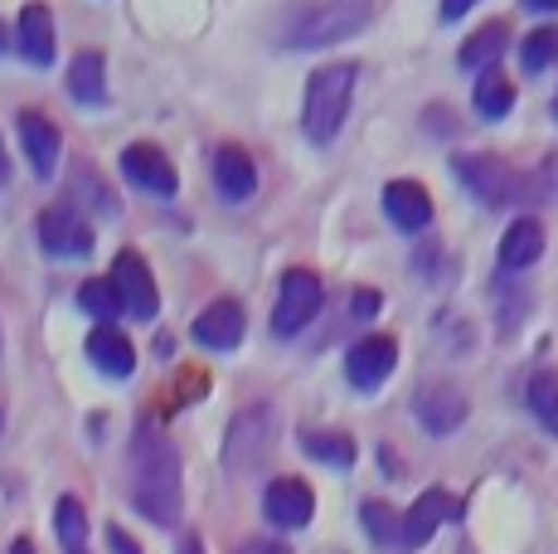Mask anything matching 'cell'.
<instances>
[{
    "instance_id": "cell-1",
    "label": "cell",
    "mask_w": 558,
    "mask_h": 554,
    "mask_svg": "<svg viewBox=\"0 0 558 554\" xmlns=\"http://www.w3.org/2000/svg\"><path fill=\"white\" fill-rule=\"evenodd\" d=\"M132 501L146 520H180V453L156 423H142L132 438Z\"/></svg>"
},
{
    "instance_id": "cell-2",
    "label": "cell",
    "mask_w": 558,
    "mask_h": 554,
    "mask_svg": "<svg viewBox=\"0 0 558 554\" xmlns=\"http://www.w3.org/2000/svg\"><path fill=\"white\" fill-rule=\"evenodd\" d=\"M350 98H355V63H320L306 79L302 132L316 146H330L350 117Z\"/></svg>"
},
{
    "instance_id": "cell-3",
    "label": "cell",
    "mask_w": 558,
    "mask_h": 554,
    "mask_svg": "<svg viewBox=\"0 0 558 554\" xmlns=\"http://www.w3.org/2000/svg\"><path fill=\"white\" fill-rule=\"evenodd\" d=\"M369 20H374L369 0H330V5H316L296 20L292 35H287V49H326V45H336V39H350V35H360V29H369Z\"/></svg>"
},
{
    "instance_id": "cell-4",
    "label": "cell",
    "mask_w": 558,
    "mask_h": 554,
    "mask_svg": "<svg viewBox=\"0 0 558 554\" xmlns=\"http://www.w3.org/2000/svg\"><path fill=\"white\" fill-rule=\"evenodd\" d=\"M272 443H277L272 404H248V409L229 423V433H223V467H229L233 477H248V472H257V467L267 462Z\"/></svg>"
},
{
    "instance_id": "cell-5",
    "label": "cell",
    "mask_w": 558,
    "mask_h": 554,
    "mask_svg": "<svg viewBox=\"0 0 558 554\" xmlns=\"http://www.w3.org/2000/svg\"><path fill=\"white\" fill-rule=\"evenodd\" d=\"M452 170L461 176V185H466L471 195H476L481 205H490V209L514 205V200L530 195L524 176H514V170L506 161H496V156H452Z\"/></svg>"
},
{
    "instance_id": "cell-6",
    "label": "cell",
    "mask_w": 558,
    "mask_h": 554,
    "mask_svg": "<svg viewBox=\"0 0 558 554\" xmlns=\"http://www.w3.org/2000/svg\"><path fill=\"white\" fill-rule=\"evenodd\" d=\"M320 312V277L306 268L282 273V292H277L272 306V332L277 336H302Z\"/></svg>"
},
{
    "instance_id": "cell-7",
    "label": "cell",
    "mask_w": 558,
    "mask_h": 554,
    "mask_svg": "<svg viewBox=\"0 0 558 554\" xmlns=\"http://www.w3.org/2000/svg\"><path fill=\"white\" fill-rule=\"evenodd\" d=\"M112 292H117V306H122L126 316H136V322H151L156 316V306H160V292H156V277L151 268L142 263V253H117V263H112Z\"/></svg>"
},
{
    "instance_id": "cell-8",
    "label": "cell",
    "mask_w": 558,
    "mask_h": 554,
    "mask_svg": "<svg viewBox=\"0 0 558 554\" xmlns=\"http://www.w3.org/2000/svg\"><path fill=\"white\" fill-rule=\"evenodd\" d=\"M39 243H45L49 258H88L93 253V224L78 215L73 205H49L45 215H39Z\"/></svg>"
},
{
    "instance_id": "cell-9",
    "label": "cell",
    "mask_w": 558,
    "mask_h": 554,
    "mask_svg": "<svg viewBox=\"0 0 558 554\" xmlns=\"http://www.w3.org/2000/svg\"><path fill=\"white\" fill-rule=\"evenodd\" d=\"M393 365H399V340L393 336H364L345 356V375L360 394H374V389L389 385Z\"/></svg>"
},
{
    "instance_id": "cell-10",
    "label": "cell",
    "mask_w": 558,
    "mask_h": 554,
    "mask_svg": "<svg viewBox=\"0 0 558 554\" xmlns=\"http://www.w3.org/2000/svg\"><path fill=\"white\" fill-rule=\"evenodd\" d=\"M461 520V501L447 492V486H427L423 496H417V506L403 516V550H423L427 540L437 535V526H452Z\"/></svg>"
},
{
    "instance_id": "cell-11",
    "label": "cell",
    "mask_w": 558,
    "mask_h": 554,
    "mask_svg": "<svg viewBox=\"0 0 558 554\" xmlns=\"http://www.w3.org/2000/svg\"><path fill=\"white\" fill-rule=\"evenodd\" d=\"M466 394L457 385H442V380H433V385H423L413 394V413L417 423H423L433 438H447V433H457L461 423H466Z\"/></svg>"
},
{
    "instance_id": "cell-12",
    "label": "cell",
    "mask_w": 558,
    "mask_h": 554,
    "mask_svg": "<svg viewBox=\"0 0 558 554\" xmlns=\"http://www.w3.org/2000/svg\"><path fill=\"white\" fill-rule=\"evenodd\" d=\"M122 176L132 180L136 190L156 195V200H170L180 190V176H175V166H170V156L160 152V146H151V142L126 146L122 152Z\"/></svg>"
},
{
    "instance_id": "cell-13",
    "label": "cell",
    "mask_w": 558,
    "mask_h": 554,
    "mask_svg": "<svg viewBox=\"0 0 558 554\" xmlns=\"http://www.w3.org/2000/svg\"><path fill=\"white\" fill-rule=\"evenodd\" d=\"M263 510L277 530H302L316 516V492H311L302 477H277L263 492Z\"/></svg>"
},
{
    "instance_id": "cell-14",
    "label": "cell",
    "mask_w": 558,
    "mask_h": 554,
    "mask_svg": "<svg viewBox=\"0 0 558 554\" xmlns=\"http://www.w3.org/2000/svg\"><path fill=\"white\" fill-rule=\"evenodd\" d=\"M15 132H20V146H25L29 170H35L39 180H49V176H53V166H59V152H63L59 127H53L45 112L25 108V112L15 117Z\"/></svg>"
},
{
    "instance_id": "cell-15",
    "label": "cell",
    "mask_w": 558,
    "mask_h": 554,
    "mask_svg": "<svg viewBox=\"0 0 558 554\" xmlns=\"http://www.w3.org/2000/svg\"><path fill=\"white\" fill-rule=\"evenodd\" d=\"M384 215L393 219V229L403 233H423L433 224V195L417 180H389L384 190Z\"/></svg>"
},
{
    "instance_id": "cell-16",
    "label": "cell",
    "mask_w": 558,
    "mask_h": 554,
    "mask_svg": "<svg viewBox=\"0 0 558 554\" xmlns=\"http://www.w3.org/2000/svg\"><path fill=\"white\" fill-rule=\"evenodd\" d=\"M243 332H248V316H243V306L239 302H214V306H204V312L195 316V340L204 350H233L243 340Z\"/></svg>"
},
{
    "instance_id": "cell-17",
    "label": "cell",
    "mask_w": 558,
    "mask_h": 554,
    "mask_svg": "<svg viewBox=\"0 0 558 554\" xmlns=\"http://www.w3.org/2000/svg\"><path fill=\"white\" fill-rule=\"evenodd\" d=\"M214 185H219V195L233 200V205L253 200V190H257V166H253V156L243 152V146L223 142L219 152H214Z\"/></svg>"
},
{
    "instance_id": "cell-18",
    "label": "cell",
    "mask_w": 558,
    "mask_h": 554,
    "mask_svg": "<svg viewBox=\"0 0 558 554\" xmlns=\"http://www.w3.org/2000/svg\"><path fill=\"white\" fill-rule=\"evenodd\" d=\"M15 45H20V55H25L35 69H49L53 63V15H49V5H25L20 10V20H15Z\"/></svg>"
},
{
    "instance_id": "cell-19",
    "label": "cell",
    "mask_w": 558,
    "mask_h": 554,
    "mask_svg": "<svg viewBox=\"0 0 558 554\" xmlns=\"http://www.w3.org/2000/svg\"><path fill=\"white\" fill-rule=\"evenodd\" d=\"M88 360H93V370H102L107 380H132V370H136L132 340L117 332V326H98V332L88 336Z\"/></svg>"
},
{
    "instance_id": "cell-20",
    "label": "cell",
    "mask_w": 558,
    "mask_h": 554,
    "mask_svg": "<svg viewBox=\"0 0 558 554\" xmlns=\"http://www.w3.org/2000/svg\"><path fill=\"white\" fill-rule=\"evenodd\" d=\"M544 258V224L539 219H514L506 229V239H500V268L506 273H524L534 268V263Z\"/></svg>"
},
{
    "instance_id": "cell-21",
    "label": "cell",
    "mask_w": 558,
    "mask_h": 554,
    "mask_svg": "<svg viewBox=\"0 0 558 554\" xmlns=\"http://www.w3.org/2000/svg\"><path fill=\"white\" fill-rule=\"evenodd\" d=\"M69 98L83 103V108H98V103L107 98V63L102 55H78L69 63Z\"/></svg>"
},
{
    "instance_id": "cell-22",
    "label": "cell",
    "mask_w": 558,
    "mask_h": 554,
    "mask_svg": "<svg viewBox=\"0 0 558 554\" xmlns=\"http://www.w3.org/2000/svg\"><path fill=\"white\" fill-rule=\"evenodd\" d=\"M506 45H510V29L506 25H481L476 35L466 39V45H461V69H496L500 63V55H506Z\"/></svg>"
},
{
    "instance_id": "cell-23",
    "label": "cell",
    "mask_w": 558,
    "mask_h": 554,
    "mask_svg": "<svg viewBox=\"0 0 558 554\" xmlns=\"http://www.w3.org/2000/svg\"><path fill=\"white\" fill-rule=\"evenodd\" d=\"M302 447H306V457H316V462H326V467H355V438L350 433H336V429H311L302 433Z\"/></svg>"
},
{
    "instance_id": "cell-24",
    "label": "cell",
    "mask_w": 558,
    "mask_h": 554,
    "mask_svg": "<svg viewBox=\"0 0 558 554\" xmlns=\"http://www.w3.org/2000/svg\"><path fill=\"white\" fill-rule=\"evenodd\" d=\"M510 108H514V83L500 69H486L476 79V112H481V122H500V117H510Z\"/></svg>"
},
{
    "instance_id": "cell-25",
    "label": "cell",
    "mask_w": 558,
    "mask_h": 554,
    "mask_svg": "<svg viewBox=\"0 0 558 554\" xmlns=\"http://www.w3.org/2000/svg\"><path fill=\"white\" fill-rule=\"evenodd\" d=\"M53 530H59L63 554H88V516H83L78 496H59V506H53Z\"/></svg>"
},
{
    "instance_id": "cell-26",
    "label": "cell",
    "mask_w": 558,
    "mask_h": 554,
    "mask_svg": "<svg viewBox=\"0 0 558 554\" xmlns=\"http://www.w3.org/2000/svg\"><path fill=\"white\" fill-rule=\"evenodd\" d=\"M524 404L544 429L558 438V370H534L530 385H524Z\"/></svg>"
},
{
    "instance_id": "cell-27",
    "label": "cell",
    "mask_w": 558,
    "mask_h": 554,
    "mask_svg": "<svg viewBox=\"0 0 558 554\" xmlns=\"http://www.w3.org/2000/svg\"><path fill=\"white\" fill-rule=\"evenodd\" d=\"M360 520H364V535L374 540V545L393 550L403 540V516L389 506V501H364L360 506Z\"/></svg>"
},
{
    "instance_id": "cell-28",
    "label": "cell",
    "mask_w": 558,
    "mask_h": 554,
    "mask_svg": "<svg viewBox=\"0 0 558 554\" xmlns=\"http://www.w3.org/2000/svg\"><path fill=\"white\" fill-rule=\"evenodd\" d=\"M69 176L78 180V185H73V205H78V200H83V205H88L93 215H107V219H117V215H122V205H117V195H112V190H102V180H98V170H93V166H73Z\"/></svg>"
},
{
    "instance_id": "cell-29",
    "label": "cell",
    "mask_w": 558,
    "mask_h": 554,
    "mask_svg": "<svg viewBox=\"0 0 558 554\" xmlns=\"http://www.w3.org/2000/svg\"><path fill=\"white\" fill-rule=\"evenodd\" d=\"M520 63H524V73H549L558 69V25H544V29H534L530 39L520 45Z\"/></svg>"
},
{
    "instance_id": "cell-30",
    "label": "cell",
    "mask_w": 558,
    "mask_h": 554,
    "mask_svg": "<svg viewBox=\"0 0 558 554\" xmlns=\"http://www.w3.org/2000/svg\"><path fill=\"white\" fill-rule=\"evenodd\" d=\"M78 302H83V312L98 316L102 326H112V316H122V306H117V292H112V282H107V277H88V282L78 287Z\"/></svg>"
},
{
    "instance_id": "cell-31",
    "label": "cell",
    "mask_w": 558,
    "mask_h": 554,
    "mask_svg": "<svg viewBox=\"0 0 558 554\" xmlns=\"http://www.w3.org/2000/svg\"><path fill=\"white\" fill-rule=\"evenodd\" d=\"M530 195L558 200V156H554V161H549V166H544V170H539V176H534V180H530Z\"/></svg>"
},
{
    "instance_id": "cell-32",
    "label": "cell",
    "mask_w": 558,
    "mask_h": 554,
    "mask_svg": "<svg viewBox=\"0 0 558 554\" xmlns=\"http://www.w3.org/2000/svg\"><path fill=\"white\" fill-rule=\"evenodd\" d=\"M107 545H112V554H142V550H136V540L126 535L122 526H107Z\"/></svg>"
},
{
    "instance_id": "cell-33",
    "label": "cell",
    "mask_w": 558,
    "mask_h": 554,
    "mask_svg": "<svg viewBox=\"0 0 558 554\" xmlns=\"http://www.w3.org/2000/svg\"><path fill=\"white\" fill-rule=\"evenodd\" d=\"M379 306H384L379 292H369V287H360V292H355V316H374Z\"/></svg>"
},
{
    "instance_id": "cell-34",
    "label": "cell",
    "mask_w": 558,
    "mask_h": 554,
    "mask_svg": "<svg viewBox=\"0 0 558 554\" xmlns=\"http://www.w3.org/2000/svg\"><path fill=\"white\" fill-rule=\"evenodd\" d=\"M471 5H481V0H442V20H461Z\"/></svg>"
},
{
    "instance_id": "cell-35",
    "label": "cell",
    "mask_w": 558,
    "mask_h": 554,
    "mask_svg": "<svg viewBox=\"0 0 558 554\" xmlns=\"http://www.w3.org/2000/svg\"><path fill=\"white\" fill-rule=\"evenodd\" d=\"M239 554H287L282 545H257V540H253V545H243Z\"/></svg>"
},
{
    "instance_id": "cell-36",
    "label": "cell",
    "mask_w": 558,
    "mask_h": 554,
    "mask_svg": "<svg viewBox=\"0 0 558 554\" xmlns=\"http://www.w3.org/2000/svg\"><path fill=\"white\" fill-rule=\"evenodd\" d=\"M524 5H530V10H544V15H554L558 0H524Z\"/></svg>"
},
{
    "instance_id": "cell-37",
    "label": "cell",
    "mask_w": 558,
    "mask_h": 554,
    "mask_svg": "<svg viewBox=\"0 0 558 554\" xmlns=\"http://www.w3.org/2000/svg\"><path fill=\"white\" fill-rule=\"evenodd\" d=\"M175 554H204V545H199V540H195V535H185V545H180Z\"/></svg>"
},
{
    "instance_id": "cell-38",
    "label": "cell",
    "mask_w": 558,
    "mask_h": 554,
    "mask_svg": "<svg viewBox=\"0 0 558 554\" xmlns=\"http://www.w3.org/2000/svg\"><path fill=\"white\" fill-rule=\"evenodd\" d=\"M10 180V156H5V146H0V185Z\"/></svg>"
},
{
    "instance_id": "cell-39",
    "label": "cell",
    "mask_w": 558,
    "mask_h": 554,
    "mask_svg": "<svg viewBox=\"0 0 558 554\" xmlns=\"http://www.w3.org/2000/svg\"><path fill=\"white\" fill-rule=\"evenodd\" d=\"M10 554H35V545H29V540H15V545H10Z\"/></svg>"
},
{
    "instance_id": "cell-40",
    "label": "cell",
    "mask_w": 558,
    "mask_h": 554,
    "mask_svg": "<svg viewBox=\"0 0 558 554\" xmlns=\"http://www.w3.org/2000/svg\"><path fill=\"white\" fill-rule=\"evenodd\" d=\"M10 45V39H5V25H0V49H5Z\"/></svg>"
},
{
    "instance_id": "cell-41",
    "label": "cell",
    "mask_w": 558,
    "mask_h": 554,
    "mask_svg": "<svg viewBox=\"0 0 558 554\" xmlns=\"http://www.w3.org/2000/svg\"><path fill=\"white\" fill-rule=\"evenodd\" d=\"M0 429H5V423H0Z\"/></svg>"
}]
</instances>
